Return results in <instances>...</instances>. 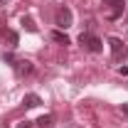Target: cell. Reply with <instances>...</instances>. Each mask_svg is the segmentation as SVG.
<instances>
[{
    "instance_id": "15",
    "label": "cell",
    "mask_w": 128,
    "mask_h": 128,
    "mask_svg": "<svg viewBox=\"0 0 128 128\" xmlns=\"http://www.w3.org/2000/svg\"><path fill=\"white\" fill-rule=\"evenodd\" d=\"M0 5H5V0H0Z\"/></svg>"
},
{
    "instance_id": "14",
    "label": "cell",
    "mask_w": 128,
    "mask_h": 128,
    "mask_svg": "<svg viewBox=\"0 0 128 128\" xmlns=\"http://www.w3.org/2000/svg\"><path fill=\"white\" fill-rule=\"evenodd\" d=\"M123 111H126V113H128V104H123Z\"/></svg>"
},
{
    "instance_id": "6",
    "label": "cell",
    "mask_w": 128,
    "mask_h": 128,
    "mask_svg": "<svg viewBox=\"0 0 128 128\" xmlns=\"http://www.w3.org/2000/svg\"><path fill=\"white\" fill-rule=\"evenodd\" d=\"M40 104H42V98L37 94H25L22 96V106H27V108H37Z\"/></svg>"
},
{
    "instance_id": "5",
    "label": "cell",
    "mask_w": 128,
    "mask_h": 128,
    "mask_svg": "<svg viewBox=\"0 0 128 128\" xmlns=\"http://www.w3.org/2000/svg\"><path fill=\"white\" fill-rule=\"evenodd\" d=\"M12 66H15L17 76H27V74H32V69H34V66H32V62H27V59H17Z\"/></svg>"
},
{
    "instance_id": "13",
    "label": "cell",
    "mask_w": 128,
    "mask_h": 128,
    "mask_svg": "<svg viewBox=\"0 0 128 128\" xmlns=\"http://www.w3.org/2000/svg\"><path fill=\"white\" fill-rule=\"evenodd\" d=\"M17 128H32L30 121H22V123H17Z\"/></svg>"
},
{
    "instance_id": "7",
    "label": "cell",
    "mask_w": 128,
    "mask_h": 128,
    "mask_svg": "<svg viewBox=\"0 0 128 128\" xmlns=\"http://www.w3.org/2000/svg\"><path fill=\"white\" fill-rule=\"evenodd\" d=\"M2 40L8 42V47H10V49H15V47H17V42H20V37H17V32H15V30H5V32H2Z\"/></svg>"
},
{
    "instance_id": "11",
    "label": "cell",
    "mask_w": 128,
    "mask_h": 128,
    "mask_svg": "<svg viewBox=\"0 0 128 128\" xmlns=\"http://www.w3.org/2000/svg\"><path fill=\"white\" fill-rule=\"evenodd\" d=\"M2 59H5L8 64H15V62H17V59L12 57V54H10V52H5V54H2Z\"/></svg>"
},
{
    "instance_id": "3",
    "label": "cell",
    "mask_w": 128,
    "mask_h": 128,
    "mask_svg": "<svg viewBox=\"0 0 128 128\" xmlns=\"http://www.w3.org/2000/svg\"><path fill=\"white\" fill-rule=\"evenodd\" d=\"M108 47H111V54H113L116 62H121V59L128 54V49H126V44H123L121 37H108Z\"/></svg>"
},
{
    "instance_id": "4",
    "label": "cell",
    "mask_w": 128,
    "mask_h": 128,
    "mask_svg": "<svg viewBox=\"0 0 128 128\" xmlns=\"http://www.w3.org/2000/svg\"><path fill=\"white\" fill-rule=\"evenodd\" d=\"M104 5H108V20H118L123 15V8H126V0H104Z\"/></svg>"
},
{
    "instance_id": "2",
    "label": "cell",
    "mask_w": 128,
    "mask_h": 128,
    "mask_svg": "<svg viewBox=\"0 0 128 128\" xmlns=\"http://www.w3.org/2000/svg\"><path fill=\"white\" fill-rule=\"evenodd\" d=\"M72 22H74L72 10H69V8H59L57 15H54V25H57L59 30H66V27H72Z\"/></svg>"
},
{
    "instance_id": "10",
    "label": "cell",
    "mask_w": 128,
    "mask_h": 128,
    "mask_svg": "<svg viewBox=\"0 0 128 128\" xmlns=\"http://www.w3.org/2000/svg\"><path fill=\"white\" fill-rule=\"evenodd\" d=\"M52 121H54V118H52V113H44V116H40L37 126H40V128H49V126H52Z\"/></svg>"
},
{
    "instance_id": "8",
    "label": "cell",
    "mask_w": 128,
    "mask_h": 128,
    "mask_svg": "<svg viewBox=\"0 0 128 128\" xmlns=\"http://www.w3.org/2000/svg\"><path fill=\"white\" fill-rule=\"evenodd\" d=\"M49 37H52V42H57V44H69V37H66L62 30H54Z\"/></svg>"
},
{
    "instance_id": "9",
    "label": "cell",
    "mask_w": 128,
    "mask_h": 128,
    "mask_svg": "<svg viewBox=\"0 0 128 128\" xmlns=\"http://www.w3.org/2000/svg\"><path fill=\"white\" fill-rule=\"evenodd\" d=\"M20 25H25V30H27V32H37V25H34V20H32L30 15H22Z\"/></svg>"
},
{
    "instance_id": "12",
    "label": "cell",
    "mask_w": 128,
    "mask_h": 128,
    "mask_svg": "<svg viewBox=\"0 0 128 128\" xmlns=\"http://www.w3.org/2000/svg\"><path fill=\"white\" fill-rule=\"evenodd\" d=\"M118 74L121 76H128V66H118Z\"/></svg>"
},
{
    "instance_id": "1",
    "label": "cell",
    "mask_w": 128,
    "mask_h": 128,
    "mask_svg": "<svg viewBox=\"0 0 128 128\" xmlns=\"http://www.w3.org/2000/svg\"><path fill=\"white\" fill-rule=\"evenodd\" d=\"M79 44H81V47H86L89 52H94V54H98V52L104 49V42H101L96 34H91V32H81Z\"/></svg>"
}]
</instances>
